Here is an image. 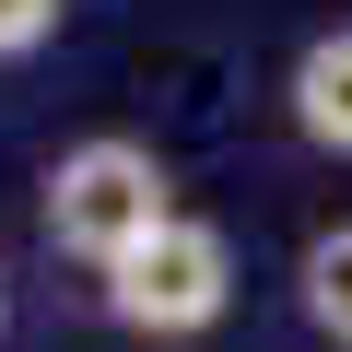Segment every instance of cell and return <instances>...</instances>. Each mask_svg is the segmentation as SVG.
Here are the masks:
<instances>
[{"instance_id":"obj_2","label":"cell","mask_w":352,"mask_h":352,"mask_svg":"<svg viewBox=\"0 0 352 352\" xmlns=\"http://www.w3.org/2000/svg\"><path fill=\"white\" fill-rule=\"evenodd\" d=\"M94 305H106V329L118 340H200V329H223V305H235V247H223V223H200V212H176L164 235H141L118 270H94Z\"/></svg>"},{"instance_id":"obj_4","label":"cell","mask_w":352,"mask_h":352,"mask_svg":"<svg viewBox=\"0 0 352 352\" xmlns=\"http://www.w3.org/2000/svg\"><path fill=\"white\" fill-rule=\"evenodd\" d=\"M294 305H305V329H317L329 352H352V223L305 235V258H294Z\"/></svg>"},{"instance_id":"obj_3","label":"cell","mask_w":352,"mask_h":352,"mask_svg":"<svg viewBox=\"0 0 352 352\" xmlns=\"http://www.w3.org/2000/svg\"><path fill=\"white\" fill-rule=\"evenodd\" d=\"M282 106H294V129H305L317 153H340V164H352V24L305 36V59H294Z\"/></svg>"},{"instance_id":"obj_6","label":"cell","mask_w":352,"mask_h":352,"mask_svg":"<svg viewBox=\"0 0 352 352\" xmlns=\"http://www.w3.org/2000/svg\"><path fill=\"white\" fill-rule=\"evenodd\" d=\"M0 329H12V294H0Z\"/></svg>"},{"instance_id":"obj_5","label":"cell","mask_w":352,"mask_h":352,"mask_svg":"<svg viewBox=\"0 0 352 352\" xmlns=\"http://www.w3.org/2000/svg\"><path fill=\"white\" fill-rule=\"evenodd\" d=\"M59 24H71V0H0V59H36Z\"/></svg>"},{"instance_id":"obj_1","label":"cell","mask_w":352,"mask_h":352,"mask_svg":"<svg viewBox=\"0 0 352 352\" xmlns=\"http://www.w3.org/2000/svg\"><path fill=\"white\" fill-rule=\"evenodd\" d=\"M36 223H47V247H59V258L118 270L141 235H164V223H176V176H164V153H153V141L94 129V141H71V153L47 164Z\"/></svg>"}]
</instances>
